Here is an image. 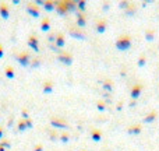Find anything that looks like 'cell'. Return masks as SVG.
<instances>
[{
	"label": "cell",
	"instance_id": "1",
	"mask_svg": "<svg viewBox=\"0 0 159 151\" xmlns=\"http://www.w3.org/2000/svg\"><path fill=\"white\" fill-rule=\"evenodd\" d=\"M16 59H17V62L21 64V66H24V67H25V66H28L29 62H31V57H29L28 53H21V55L17 56Z\"/></svg>",
	"mask_w": 159,
	"mask_h": 151
},
{
	"label": "cell",
	"instance_id": "2",
	"mask_svg": "<svg viewBox=\"0 0 159 151\" xmlns=\"http://www.w3.org/2000/svg\"><path fill=\"white\" fill-rule=\"evenodd\" d=\"M0 16L3 20H8L10 18V10L6 3H0Z\"/></svg>",
	"mask_w": 159,
	"mask_h": 151
},
{
	"label": "cell",
	"instance_id": "3",
	"mask_svg": "<svg viewBox=\"0 0 159 151\" xmlns=\"http://www.w3.org/2000/svg\"><path fill=\"white\" fill-rule=\"evenodd\" d=\"M4 74H6V77H7V79H10V80L16 79V72H14V69H13L11 66H7V67H6Z\"/></svg>",
	"mask_w": 159,
	"mask_h": 151
},
{
	"label": "cell",
	"instance_id": "4",
	"mask_svg": "<svg viewBox=\"0 0 159 151\" xmlns=\"http://www.w3.org/2000/svg\"><path fill=\"white\" fill-rule=\"evenodd\" d=\"M27 10H28V13L31 14V16H34V17H38V8L35 7V4H32V3H29L28 6H27Z\"/></svg>",
	"mask_w": 159,
	"mask_h": 151
},
{
	"label": "cell",
	"instance_id": "5",
	"mask_svg": "<svg viewBox=\"0 0 159 151\" xmlns=\"http://www.w3.org/2000/svg\"><path fill=\"white\" fill-rule=\"evenodd\" d=\"M28 45H29L32 49L36 50V49H38V41H36V38H35V37H31V38L28 39Z\"/></svg>",
	"mask_w": 159,
	"mask_h": 151
},
{
	"label": "cell",
	"instance_id": "6",
	"mask_svg": "<svg viewBox=\"0 0 159 151\" xmlns=\"http://www.w3.org/2000/svg\"><path fill=\"white\" fill-rule=\"evenodd\" d=\"M0 147L4 148V150H6V148H10V147H11V143H10L8 140H1V141H0Z\"/></svg>",
	"mask_w": 159,
	"mask_h": 151
},
{
	"label": "cell",
	"instance_id": "7",
	"mask_svg": "<svg viewBox=\"0 0 159 151\" xmlns=\"http://www.w3.org/2000/svg\"><path fill=\"white\" fill-rule=\"evenodd\" d=\"M25 129H27V125H25V120H21V122L18 123V130H20V132H24Z\"/></svg>",
	"mask_w": 159,
	"mask_h": 151
},
{
	"label": "cell",
	"instance_id": "8",
	"mask_svg": "<svg viewBox=\"0 0 159 151\" xmlns=\"http://www.w3.org/2000/svg\"><path fill=\"white\" fill-rule=\"evenodd\" d=\"M25 125H27V129H28V127H32V120L31 119H27V120H25Z\"/></svg>",
	"mask_w": 159,
	"mask_h": 151
},
{
	"label": "cell",
	"instance_id": "9",
	"mask_svg": "<svg viewBox=\"0 0 159 151\" xmlns=\"http://www.w3.org/2000/svg\"><path fill=\"white\" fill-rule=\"evenodd\" d=\"M3 136H4V129H3V127L0 126V140L3 139Z\"/></svg>",
	"mask_w": 159,
	"mask_h": 151
},
{
	"label": "cell",
	"instance_id": "10",
	"mask_svg": "<svg viewBox=\"0 0 159 151\" xmlns=\"http://www.w3.org/2000/svg\"><path fill=\"white\" fill-rule=\"evenodd\" d=\"M3 56H4V49H3V46L0 45V59H1Z\"/></svg>",
	"mask_w": 159,
	"mask_h": 151
},
{
	"label": "cell",
	"instance_id": "11",
	"mask_svg": "<svg viewBox=\"0 0 159 151\" xmlns=\"http://www.w3.org/2000/svg\"><path fill=\"white\" fill-rule=\"evenodd\" d=\"M38 64H39V62H38V60H34V62H32V69H34V67H36V66H38Z\"/></svg>",
	"mask_w": 159,
	"mask_h": 151
},
{
	"label": "cell",
	"instance_id": "12",
	"mask_svg": "<svg viewBox=\"0 0 159 151\" xmlns=\"http://www.w3.org/2000/svg\"><path fill=\"white\" fill-rule=\"evenodd\" d=\"M50 91V84H46L45 85V92H49Z\"/></svg>",
	"mask_w": 159,
	"mask_h": 151
},
{
	"label": "cell",
	"instance_id": "13",
	"mask_svg": "<svg viewBox=\"0 0 159 151\" xmlns=\"http://www.w3.org/2000/svg\"><path fill=\"white\" fill-rule=\"evenodd\" d=\"M21 115H23V118H28V112L27 111H23L21 112Z\"/></svg>",
	"mask_w": 159,
	"mask_h": 151
},
{
	"label": "cell",
	"instance_id": "14",
	"mask_svg": "<svg viewBox=\"0 0 159 151\" xmlns=\"http://www.w3.org/2000/svg\"><path fill=\"white\" fill-rule=\"evenodd\" d=\"M42 30H48V23H46V21L42 24Z\"/></svg>",
	"mask_w": 159,
	"mask_h": 151
},
{
	"label": "cell",
	"instance_id": "15",
	"mask_svg": "<svg viewBox=\"0 0 159 151\" xmlns=\"http://www.w3.org/2000/svg\"><path fill=\"white\" fill-rule=\"evenodd\" d=\"M13 122H14V119L10 118V119H8V126H13Z\"/></svg>",
	"mask_w": 159,
	"mask_h": 151
},
{
	"label": "cell",
	"instance_id": "16",
	"mask_svg": "<svg viewBox=\"0 0 159 151\" xmlns=\"http://www.w3.org/2000/svg\"><path fill=\"white\" fill-rule=\"evenodd\" d=\"M35 151H42V148H40V145H38V147L35 148Z\"/></svg>",
	"mask_w": 159,
	"mask_h": 151
},
{
	"label": "cell",
	"instance_id": "17",
	"mask_svg": "<svg viewBox=\"0 0 159 151\" xmlns=\"http://www.w3.org/2000/svg\"><path fill=\"white\" fill-rule=\"evenodd\" d=\"M0 151H6V150H4V148H1V147H0Z\"/></svg>",
	"mask_w": 159,
	"mask_h": 151
}]
</instances>
